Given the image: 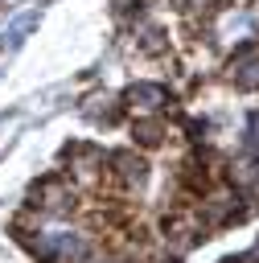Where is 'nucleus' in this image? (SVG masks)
I'll list each match as a JSON object with an SVG mask.
<instances>
[{"label": "nucleus", "instance_id": "1", "mask_svg": "<svg viewBox=\"0 0 259 263\" xmlns=\"http://www.w3.org/2000/svg\"><path fill=\"white\" fill-rule=\"evenodd\" d=\"M255 29H259V16H255L251 8H222V12L214 16V37L226 41V45H230V41L251 45Z\"/></svg>", "mask_w": 259, "mask_h": 263}, {"label": "nucleus", "instance_id": "2", "mask_svg": "<svg viewBox=\"0 0 259 263\" xmlns=\"http://www.w3.org/2000/svg\"><path fill=\"white\" fill-rule=\"evenodd\" d=\"M107 160H111V173H115V181L123 189H144L148 185V160L144 156H136V152H111Z\"/></svg>", "mask_w": 259, "mask_h": 263}, {"label": "nucleus", "instance_id": "3", "mask_svg": "<svg viewBox=\"0 0 259 263\" xmlns=\"http://www.w3.org/2000/svg\"><path fill=\"white\" fill-rule=\"evenodd\" d=\"M127 107H136V111H144V115H156V111H164L169 103H173V95H169V86H160V82H136V86H127Z\"/></svg>", "mask_w": 259, "mask_h": 263}, {"label": "nucleus", "instance_id": "4", "mask_svg": "<svg viewBox=\"0 0 259 263\" xmlns=\"http://www.w3.org/2000/svg\"><path fill=\"white\" fill-rule=\"evenodd\" d=\"M70 201H74V193H70V185L66 181H41L37 189H33V205H41L45 214H66L70 210Z\"/></svg>", "mask_w": 259, "mask_h": 263}, {"label": "nucleus", "instance_id": "5", "mask_svg": "<svg viewBox=\"0 0 259 263\" xmlns=\"http://www.w3.org/2000/svg\"><path fill=\"white\" fill-rule=\"evenodd\" d=\"M136 37H140V49H144V53H164V49H169L164 29H160V25H152V21L136 25Z\"/></svg>", "mask_w": 259, "mask_h": 263}, {"label": "nucleus", "instance_id": "6", "mask_svg": "<svg viewBox=\"0 0 259 263\" xmlns=\"http://www.w3.org/2000/svg\"><path fill=\"white\" fill-rule=\"evenodd\" d=\"M132 136H136L144 148H156V144H164V123H160L156 115H148V119L132 123Z\"/></svg>", "mask_w": 259, "mask_h": 263}, {"label": "nucleus", "instance_id": "7", "mask_svg": "<svg viewBox=\"0 0 259 263\" xmlns=\"http://www.w3.org/2000/svg\"><path fill=\"white\" fill-rule=\"evenodd\" d=\"M37 25H41V12H25V16H16V21L8 25V33H4V37H8V45H21Z\"/></svg>", "mask_w": 259, "mask_h": 263}, {"label": "nucleus", "instance_id": "8", "mask_svg": "<svg viewBox=\"0 0 259 263\" xmlns=\"http://www.w3.org/2000/svg\"><path fill=\"white\" fill-rule=\"evenodd\" d=\"M234 168H238V173H234L238 185H255V181H259V156H255V160H243V164H234Z\"/></svg>", "mask_w": 259, "mask_h": 263}, {"label": "nucleus", "instance_id": "9", "mask_svg": "<svg viewBox=\"0 0 259 263\" xmlns=\"http://www.w3.org/2000/svg\"><path fill=\"white\" fill-rule=\"evenodd\" d=\"M177 4H181V8H185V12H197V8H206V4H210V0H177Z\"/></svg>", "mask_w": 259, "mask_h": 263}, {"label": "nucleus", "instance_id": "10", "mask_svg": "<svg viewBox=\"0 0 259 263\" xmlns=\"http://www.w3.org/2000/svg\"><path fill=\"white\" fill-rule=\"evenodd\" d=\"M0 74H4V70H0Z\"/></svg>", "mask_w": 259, "mask_h": 263}]
</instances>
